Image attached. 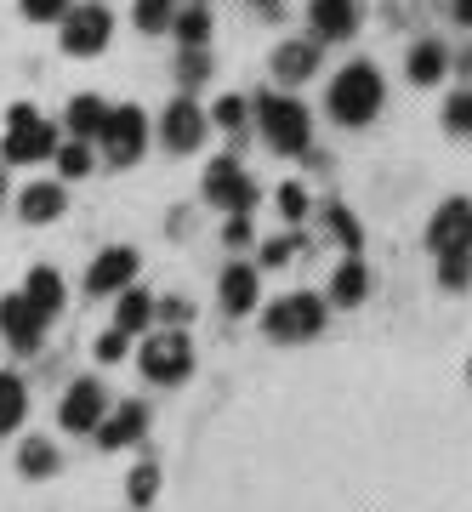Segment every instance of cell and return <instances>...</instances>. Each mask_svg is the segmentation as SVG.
Instances as JSON below:
<instances>
[{"mask_svg":"<svg viewBox=\"0 0 472 512\" xmlns=\"http://www.w3.org/2000/svg\"><path fill=\"white\" fill-rule=\"evenodd\" d=\"M330 120L336 126H370L376 109H382V74L370 63H347L336 80H330Z\"/></svg>","mask_w":472,"mask_h":512,"instance_id":"6da1fadb","label":"cell"},{"mask_svg":"<svg viewBox=\"0 0 472 512\" xmlns=\"http://www.w3.org/2000/svg\"><path fill=\"white\" fill-rule=\"evenodd\" d=\"M256 120H262V137H268L279 154H308V143H313L308 103H296V97H285V92H262L256 97Z\"/></svg>","mask_w":472,"mask_h":512,"instance_id":"7a4b0ae2","label":"cell"},{"mask_svg":"<svg viewBox=\"0 0 472 512\" xmlns=\"http://www.w3.org/2000/svg\"><path fill=\"white\" fill-rule=\"evenodd\" d=\"M262 330H268L273 342H308V336H319L325 330V302L308 291L296 296H279L268 313H262Z\"/></svg>","mask_w":472,"mask_h":512,"instance_id":"3957f363","label":"cell"},{"mask_svg":"<svg viewBox=\"0 0 472 512\" xmlns=\"http://www.w3.org/2000/svg\"><path fill=\"white\" fill-rule=\"evenodd\" d=\"M6 160L12 165H29V160H46V154H57V131L52 120H40L29 103H12V114H6Z\"/></svg>","mask_w":472,"mask_h":512,"instance_id":"277c9868","label":"cell"},{"mask_svg":"<svg viewBox=\"0 0 472 512\" xmlns=\"http://www.w3.org/2000/svg\"><path fill=\"white\" fill-rule=\"evenodd\" d=\"M188 370H194V348H188V336L182 330H160V336H148L143 342V376L148 382H188Z\"/></svg>","mask_w":472,"mask_h":512,"instance_id":"5b68a950","label":"cell"},{"mask_svg":"<svg viewBox=\"0 0 472 512\" xmlns=\"http://www.w3.org/2000/svg\"><path fill=\"white\" fill-rule=\"evenodd\" d=\"M114 35V18H109V6H69V18H63V52L69 57H97L103 46H109Z\"/></svg>","mask_w":472,"mask_h":512,"instance_id":"8992f818","label":"cell"},{"mask_svg":"<svg viewBox=\"0 0 472 512\" xmlns=\"http://www.w3.org/2000/svg\"><path fill=\"white\" fill-rule=\"evenodd\" d=\"M205 200L222 205V211H234V217H245V211L256 205V183L239 171L234 154H222V160L205 171Z\"/></svg>","mask_w":472,"mask_h":512,"instance_id":"52a82bcc","label":"cell"},{"mask_svg":"<svg viewBox=\"0 0 472 512\" xmlns=\"http://www.w3.org/2000/svg\"><path fill=\"white\" fill-rule=\"evenodd\" d=\"M103 148H109V160L114 165H131V160H143V148H148V114L143 109H109V126H103Z\"/></svg>","mask_w":472,"mask_h":512,"instance_id":"ba28073f","label":"cell"},{"mask_svg":"<svg viewBox=\"0 0 472 512\" xmlns=\"http://www.w3.org/2000/svg\"><path fill=\"white\" fill-rule=\"evenodd\" d=\"M200 137H205L200 103H188V97H171V103H165V114H160V143L171 148V154H194V148H200Z\"/></svg>","mask_w":472,"mask_h":512,"instance_id":"9c48e42d","label":"cell"},{"mask_svg":"<svg viewBox=\"0 0 472 512\" xmlns=\"http://www.w3.org/2000/svg\"><path fill=\"white\" fill-rule=\"evenodd\" d=\"M427 245H433L438 256L450 251H467L472 256V205L455 194V200H444V211L433 217V228H427Z\"/></svg>","mask_w":472,"mask_h":512,"instance_id":"30bf717a","label":"cell"},{"mask_svg":"<svg viewBox=\"0 0 472 512\" xmlns=\"http://www.w3.org/2000/svg\"><path fill=\"white\" fill-rule=\"evenodd\" d=\"M103 410H109V399H103V387L86 376V382H74L69 393H63L57 421H63L69 433H97V427H103Z\"/></svg>","mask_w":472,"mask_h":512,"instance_id":"8fae6325","label":"cell"},{"mask_svg":"<svg viewBox=\"0 0 472 512\" xmlns=\"http://www.w3.org/2000/svg\"><path fill=\"white\" fill-rule=\"evenodd\" d=\"M131 279H137V251H131V245H114V251H103L97 262H91V274H86V291H91V296L131 291Z\"/></svg>","mask_w":472,"mask_h":512,"instance_id":"7c38bea8","label":"cell"},{"mask_svg":"<svg viewBox=\"0 0 472 512\" xmlns=\"http://www.w3.org/2000/svg\"><path fill=\"white\" fill-rule=\"evenodd\" d=\"M0 330H6V342L18 353H35L40 336H46V319H40L23 296H0Z\"/></svg>","mask_w":472,"mask_h":512,"instance_id":"4fadbf2b","label":"cell"},{"mask_svg":"<svg viewBox=\"0 0 472 512\" xmlns=\"http://www.w3.org/2000/svg\"><path fill=\"white\" fill-rule=\"evenodd\" d=\"M359 0H313L308 6V29L313 40H353V29H359Z\"/></svg>","mask_w":472,"mask_h":512,"instance_id":"5bb4252c","label":"cell"},{"mask_svg":"<svg viewBox=\"0 0 472 512\" xmlns=\"http://www.w3.org/2000/svg\"><path fill=\"white\" fill-rule=\"evenodd\" d=\"M143 427H148V404L126 399L109 421H103V427H97V444H103V450H126V444L143 439Z\"/></svg>","mask_w":472,"mask_h":512,"instance_id":"9a60e30c","label":"cell"},{"mask_svg":"<svg viewBox=\"0 0 472 512\" xmlns=\"http://www.w3.org/2000/svg\"><path fill=\"white\" fill-rule=\"evenodd\" d=\"M313 69H319V40H285V46L273 52V74H279L285 86H302Z\"/></svg>","mask_w":472,"mask_h":512,"instance_id":"2e32d148","label":"cell"},{"mask_svg":"<svg viewBox=\"0 0 472 512\" xmlns=\"http://www.w3.org/2000/svg\"><path fill=\"white\" fill-rule=\"evenodd\" d=\"M63 205H69V194H63V183H29L18 194V211L23 222H57L63 217Z\"/></svg>","mask_w":472,"mask_h":512,"instance_id":"e0dca14e","label":"cell"},{"mask_svg":"<svg viewBox=\"0 0 472 512\" xmlns=\"http://www.w3.org/2000/svg\"><path fill=\"white\" fill-rule=\"evenodd\" d=\"M23 302H29L40 319H52V313L63 308V279H57V268H29V279H23Z\"/></svg>","mask_w":472,"mask_h":512,"instance_id":"ac0fdd59","label":"cell"},{"mask_svg":"<svg viewBox=\"0 0 472 512\" xmlns=\"http://www.w3.org/2000/svg\"><path fill=\"white\" fill-rule=\"evenodd\" d=\"M103 126H109V103L103 97H69V131L74 143H86V137H103Z\"/></svg>","mask_w":472,"mask_h":512,"instance_id":"d6986e66","label":"cell"},{"mask_svg":"<svg viewBox=\"0 0 472 512\" xmlns=\"http://www.w3.org/2000/svg\"><path fill=\"white\" fill-rule=\"evenodd\" d=\"M222 308L228 313H251L256 308V268H245V262L222 268Z\"/></svg>","mask_w":472,"mask_h":512,"instance_id":"ffe728a7","label":"cell"},{"mask_svg":"<svg viewBox=\"0 0 472 512\" xmlns=\"http://www.w3.org/2000/svg\"><path fill=\"white\" fill-rule=\"evenodd\" d=\"M171 35L182 40V52H205V40H211V12H205L200 0H194V6H177Z\"/></svg>","mask_w":472,"mask_h":512,"instance_id":"44dd1931","label":"cell"},{"mask_svg":"<svg viewBox=\"0 0 472 512\" xmlns=\"http://www.w3.org/2000/svg\"><path fill=\"white\" fill-rule=\"evenodd\" d=\"M444 69H450V52H444L438 40H421L416 52H410V80H416V86H438Z\"/></svg>","mask_w":472,"mask_h":512,"instance_id":"7402d4cb","label":"cell"},{"mask_svg":"<svg viewBox=\"0 0 472 512\" xmlns=\"http://www.w3.org/2000/svg\"><path fill=\"white\" fill-rule=\"evenodd\" d=\"M364 291H370V274H364L359 256H347L342 268H336V279H330V296H336L342 308H353V302H364Z\"/></svg>","mask_w":472,"mask_h":512,"instance_id":"603a6c76","label":"cell"},{"mask_svg":"<svg viewBox=\"0 0 472 512\" xmlns=\"http://www.w3.org/2000/svg\"><path fill=\"white\" fill-rule=\"evenodd\" d=\"M23 410H29V393H23V382L12 376V370H0V433H12L23 421Z\"/></svg>","mask_w":472,"mask_h":512,"instance_id":"cb8c5ba5","label":"cell"},{"mask_svg":"<svg viewBox=\"0 0 472 512\" xmlns=\"http://www.w3.org/2000/svg\"><path fill=\"white\" fill-rule=\"evenodd\" d=\"M148 319H154V302H148L143 291H126V296H120V308H114V330H126V336H131V330H143Z\"/></svg>","mask_w":472,"mask_h":512,"instance_id":"d4e9b609","label":"cell"},{"mask_svg":"<svg viewBox=\"0 0 472 512\" xmlns=\"http://www.w3.org/2000/svg\"><path fill=\"white\" fill-rule=\"evenodd\" d=\"M18 467L29 478H52L57 473V450L46 439H23V450H18Z\"/></svg>","mask_w":472,"mask_h":512,"instance_id":"484cf974","label":"cell"},{"mask_svg":"<svg viewBox=\"0 0 472 512\" xmlns=\"http://www.w3.org/2000/svg\"><path fill=\"white\" fill-rule=\"evenodd\" d=\"M131 12H137V29H143V35H165L171 18H177V0H137Z\"/></svg>","mask_w":472,"mask_h":512,"instance_id":"4316f807","label":"cell"},{"mask_svg":"<svg viewBox=\"0 0 472 512\" xmlns=\"http://www.w3.org/2000/svg\"><path fill=\"white\" fill-rule=\"evenodd\" d=\"M325 222H330V234H336V239L347 245V251L359 256V245H364V228H359V217H353L347 205H330V211H325Z\"/></svg>","mask_w":472,"mask_h":512,"instance_id":"83f0119b","label":"cell"},{"mask_svg":"<svg viewBox=\"0 0 472 512\" xmlns=\"http://www.w3.org/2000/svg\"><path fill=\"white\" fill-rule=\"evenodd\" d=\"M438 279H444L450 291H467V279H472V256H467V251L438 256Z\"/></svg>","mask_w":472,"mask_h":512,"instance_id":"f1b7e54d","label":"cell"},{"mask_svg":"<svg viewBox=\"0 0 472 512\" xmlns=\"http://www.w3.org/2000/svg\"><path fill=\"white\" fill-rule=\"evenodd\" d=\"M154 490H160V467H154V461H143V467L131 473V507H148V501H154Z\"/></svg>","mask_w":472,"mask_h":512,"instance_id":"f546056e","label":"cell"},{"mask_svg":"<svg viewBox=\"0 0 472 512\" xmlns=\"http://www.w3.org/2000/svg\"><path fill=\"white\" fill-rule=\"evenodd\" d=\"M444 126H450L455 137H467L472 131V92H455L450 103H444Z\"/></svg>","mask_w":472,"mask_h":512,"instance_id":"4dcf8cb0","label":"cell"},{"mask_svg":"<svg viewBox=\"0 0 472 512\" xmlns=\"http://www.w3.org/2000/svg\"><path fill=\"white\" fill-rule=\"evenodd\" d=\"M57 165H63V177H86L91 171V148L86 143H63L57 148Z\"/></svg>","mask_w":472,"mask_h":512,"instance_id":"1f68e13d","label":"cell"},{"mask_svg":"<svg viewBox=\"0 0 472 512\" xmlns=\"http://www.w3.org/2000/svg\"><path fill=\"white\" fill-rule=\"evenodd\" d=\"M23 6V18L29 23H57V18H69V0H18Z\"/></svg>","mask_w":472,"mask_h":512,"instance_id":"d6a6232c","label":"cell"},{"mask_svg":"<svg viewBox=\"0 0 472 512\" xmlns=\"http://www.w3.org/2000/svg\"><path fill=\"white\" fill-rule=\"evenodd\" d=\"M279 211H285L291 222H302V217H308V188H302V183H285V188H279Z\"/></svg>","mask_w":472,"mask_h":512,"instance_id":"836d02e7","label":"cell"},{"mask_svg":"<svg viewBox=\"0 0 472 512\" xmlns=\"http://www.w3.org/2000/svg\"><path fill=\"white\" fill-rule=\"evenodd\" d=\"M177 74H182V86H200L205 74H211V57H205V52H182Z\"/></svg>","mask_w":472,"mask_h":512,"instance_id":"e575fe53","label":"cell"},{"mask_svg":"<svg viewBox=\"0 0 472 512\" xmlns=\"http://www.w3.org/2000/svg\"><path fill=\"white\" fill-rule=\"evenodd\" d=\"M217 126H222V131H239V126H245V97H217Z\"/></svg>","mask_w":472,"mask_h":512,"instance_id":"d590c367","label":"cell"},{"mask_svg":"<svg viewBox=\"0 0 472 512\" xmlns=\"http://www.w3.org/2000/svg\"><path fill=\"white\" fill-rule=\"evenodd\" d=\"M126 330H109V336H103V342H97V359H103V365H114V359H126Z\"/></svg>","mask_w":472,"mask_h":512,"instance_id":"8d00e7d4","label":"cell"},{"mask_svg":"<svg viewBox=\"0 0 472 512\" xmlns=\"http://www.w3.org/2000/svg\"><path fill=\"white\" fill-rule=\"evenodd\" d=\"M296 239H273V245H262V268H279V262H291Z\"/></svg>","mask_w":472,"mask_h":512,"instance_id":"74e56055","label":"cell"},{"mask_svg":"<svg viewBox=\"0 0 472 512\" xmlns=\"http://www.w3.org/2000/svg\"><path fill=\"white\" fill-rule=\"evenodd\" d=\"M154 313H160L165 325H182V319H188V313H194V308H188L182 296H165V302H160V308H154Z\"/></svg>","mask_w":472,"mask_h":512,"instance_id":"f35d334b","label":"cell"},{"mask_svg":"<svg viewBox=\"0 0 472 512\" xmlns=\"http://www.w3.org/2000/svg\"><path fill=\"white\" fill-rule=\"evenodd\" d=\"M222 245H251V222H245V217H228V228H222Z\"/></svg>","mask_w":472,"mask_h":512,"instance_id":"ab89813d","label":"cell"},{"mask_svg":"<svg viewBox=\"0 0 472 512\" xmlns=\"http://www.w3.org/2000/svg\"><path fill=\"white\" fill-rule=\"evenodd\" d=\"M251 6H262V18H279V0H251Z\"/></svg>","mask_w":472,"mask_h":512,"instance_id":"60d3db41","label":"cell"},{"mask_svg":"<svg viewBox=\"0 0 472 512\" xmlns=\"http://www.w3.org/2000/svg\"><path fill=\"white\" fill-rule=\"evenodd\" d=\"M455 18H461V23H472V0H455Z\"/></svg>","mask_w":472,"mask_h":512,"instance_id":"b9f144b4","label":"cell"},{"mask_svg":"<svg viewBox=\"0 0 472 512\" xmlns=\"http://www.w3.org/2000/svg\"><path fill=\"white\" fill-rule=\"evenodd\" d=\"M0 205H6V171H0Z\"/></svg>","mask_w":472,"mask_h":512,"instance_id":"7bdbcfd3","label":"cell"}]
</instances>
